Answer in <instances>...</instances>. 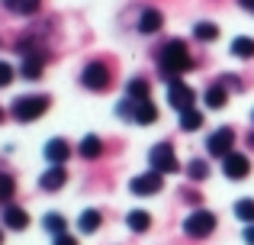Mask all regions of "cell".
<instances>
[{
	"instance_id": "cell-1",
	"label": "cell",
	"mask_w": 254,
	"mask_h": 245,
	"mask_svg": "<svg viewBox=\"0 0 254 245\" xmlns=\"http://www.w3.org/2000/svg\"><path fill=\"white\" fill-rule=\"evenodd\" d=\"M158 65H161V71H164V78H168V81H177V75H184L193 62H190L187 45L180 42V39H171V42L158 52Z\"/></svg>"
},
{
	"instance_id": "cell-2",
	"label": "cell",
	"mask_w": 254,
	"mask_h": 245,
	"mask_svg": "<svg viewBox=\"0 0 254 245\" xmlns=\"http://www.w3.org/2000/svg\"><path fill=\"white\" fill-rule=\"evenodd\" d=\"M49 110V97L45 94H32V97H16L13 103V116L19 123H29V120H39V116Z\"/></svg>"
},
{
	"instance_id": "cell-3",
	"label": "cell",
	"mask_w": 254,
	"mask_h": 245,
	"mask_svg": "<svg viewBox=\"0 0 254 245\" xmlns=\"http://www.w3.org/2000/svg\"><path fill=\"white\" fill-rule=\"evenodd\" d=\"M212 229H216V216H212L209 210H196V213H190L184 220V233L190 236V239H206Z\"/></svg>"
},
{
	"instance_id": "cell-4",
	"label": "cell",
	"mask_w": 254,
	"mask_h": 245,
	"mask_svg": "<svg viewBox=\"0 0 254 245\" xmlns=\"http://www.w3.org/2000/svg\"><path fill=\"white\" fill-rule=\"evenodd\" d=\"M81 84L87 90H106L110 87V68H106L103 62H90L81 71Z\"/></svg>"
},
{
	"instance_id": "cell-5",
	"label": "cell",
	"mask_w": 254,
	"mask_h": 245,
	"mask_svg": "<svg viewBox=\"0 0 254 245\" xmlns=\"http://www.w3.org/2000/svg\"><path fill=\"white\" fill-rule=\"evenodd\" d=\"M232 145H235V129H232V126H219V129L206 139V152H209V155H219V158L229 155Z\"/></svg>"
},
{
	"instance_id": "cell-6",
	"label": "cell",
	"mask_w": 254,
	"mask_h": 245,
	"mask_svg": "<svg viewBox=\"0 0 254 245\" xmlns=\"http://www.w3.org/2000/svg\"><path fill=\"white\" fill-rule=\"evenodd\" d=\"M148 162L155 171H161V174H174V171H180V162L177 155H174L171 145H155V149L148 152Z\"/></svg>"
},
{
	"instance_id": "cell-7",
	"label": "cell",
	"mask_w": 254,
	"mask_h": 245,
	"mask_svg": "<svg viewBox=\"0 0 254 245\" xmlns=\"http://www.w3.org/2000/svg\"><path fill=\"white\" fill-rule=\"evenodd\" d=\"M168 100H171V107L177 110V113H187V110H193V100H196V94H193L190 84H184V81H171V87H168Z\"/></svg>"
},
{
	"instance_id": "cell-8",
	"label": "cell",
	"mask_w": 254,
	"mask_h": 245,
	"mask_svg": "<svg viewBox=\"0 0 254 245\" xmlns=\"http://www.w3.org/2000/svg\"><path fill=\"white\" fill-rule=\"evenodd\" d=\"M222 171L229 181H245V177L251 174V162L242 155V152H229V155L222 158Z\"/></svg>"
},
{
	"instance_id": "cell-9",
	"label": "cell",
	"mask_w": 254,
	"mask_h": 245,
	"mask_svg": "<svg viewBox=\"0 0 254 245\" xmlns=\"http://www.w3.org/2000/svg\"><path fill=\"white\" fill-rule=\"evenodd\" d=\"M161 187H164L161 171H148V174H138V177H132V181H129V190H132V194H138V197L158 194Z\"/></svg>"
},
{
	"instance_id": "cell-10",
	"label": "cell",
	"mask_w": 254,
	"mask_h": 245,
	"mask_svg": "<svg viewBox=\"0 0 254 245\" xmlns=\"http://www.w3.org/2000/svg\"><path fill=\"white\" fill-rule=\"evenodd\" d=\"M132 120L138 126H148L158 120V107L151 100H132Z\"/></svg>"
},
{
	"instance_id": "cell-11",
	"label": "cell",
	"mask_w": 254,
	"mask_h": 245,
	"mask_svg": "<svg viewBox=\"0 0 254 245\" xmlns=\"http://www.w3.org/2000/svg\"><path fill=\"white\" fill-rule=\"evenodd\" d=\"M64 181H68V171H64L62 164H52V168L42 174V181H39V184H42V190H62Z\"/></svg>"
},
{
	"instance_id": "cell-12",
	"label": "cell",
	"mask_w": 254,
	"mask_h": 245,
	"mask_svg": "<svg viewBox=\"0 0 254 245\" xmlns=\"http://www.w3.org/2000/svg\"><path fill=\"white\" fill-rule=\"evenodd\" d=\"M161 23H164V16L155 10V6H148V10L138 16V32H145V36H151V32H158L161 29Z\"/></svg>"
},
{
	"instance_id": "cell-13",
	"label": "cell",
	"mask_w": 254,
	"mask_h": 245,
	"mask_svg": "<svg viewBox=\"0 0 254 245\" xmlns=\"http://www.w3.org/2000/svg\"><path fill=\"white\" fill-rule=\"evenodd\" d=\"M68 155H71V149H68L64 139H52V142H45V158H49L52 164H64Z\"/></svg>"
},
{
	"instance_id": "cell-14",
	"label": "cell",
	"mask_w": 254,
	"mask_h": 245,
	"mask_svg": "<svg viewBox=\"0 0 254 245\" xmlns=\"http://www.w3.org/2000/svg\"><path fill=\"white\" fill-rule=\"evenodd\" d=\"M3 223H6V229H26L29 226V213L10 203V207H3Z\"/></svg>"
},
{
	"instance_id": "cell-15",
	"label": "cell",
	"mask_w": 254,
	"mask_h": 245,
	"mask_svg": "<svg viewBox=\"0 0 254 245\" xmlns=\"http://www.w3.org/2000/svg\"><path fill=\"white\" fill-rule=\"evenodd\" d=\"M3 6L10 13H19V16H29V13H36L39 6H42V0H3Z\"/></svg>"
},
{
	"instance_id": "cell-16",
	"label": "cell",
	"mask_w": 254,
	"mask_h": 245,
	"mask_svg": "<svg viewBox=\"0 0 254 245\" xmlns=\"http://www.w3.org/2000/svg\"><path fill=\"white\" fill-rule=\"evenodd\" d=\"M126 226H129L132 233H145V229L151 226V216L145 213V210H132V213L126 216Z\"/></svg>"
},
{
	"instance_id": "cell-17",
	"label": "cell",
	"mask_w": 254,
	"mask_h": 245,
	"mask_svg": "<svg viewBox=\"0 0 254 245\" xmlns=\"http://www.w3.org/2000/svg\"><path fill=\"white\" fill-rule=\"evenodd\" d=\"M225 100H229V94H225L222 84H212V87L206 90V107H209V110H222Z\"/></svg>"
},
{
	"instance_id": "cell-18",
	"label": "cell",
	"mask_w": 254,
	"mask_h": 245,
	"mask_svg": "<svg viewBox=\"0 0 254 245\" xmlns=\"http://www.w3.org/2000/svg\"><path fill=\"white\" fill-rule=\"evenodd\" d=\"M126 94H129V100H148V81L132 78V81L126 84Z\"/></svg>"
},
{
	"instance_id": "cell-19",
	"label": "cell",
	"mask_w": 254,
	"mask_h": 245,
	"mask_svg": "<svg viewBox=\"0 0 254 245\" xmlns=\"http://www.w3.org/2000/svg\"><path fill=\"white\" fill-rule=\"evenodd\" d=\"M232 55H238V58H254V39L238 36L235 42H232Z\"/></svg>"
},
{
	"instance_id": "cell-20",
	"label": "cell",
	"mask_w": 254,
	"mask_h": 245,
	"mask_svg": "<svg viewBox=\"0 0 254 245\" xmlns=\"http://www.w3.org/2000/svg\"><path fill=\"white\" fill-rule=\"evenodd\" d=\"M100 152H103V142H100L97 136H84L81 139V155L84 158H100Z\"/></svg>"
},
{
	"instance_id": "cell-21",
	"label": "cell",
	"mask_w": 254,
	"mask_h": 245,
	"mask_svg": "<svg viewBox=\"0 0 254 245\" xmlns=\"http://www.w3.org/2000/svg\"><path fill=\"white\" fill-rule=\"evenodd\" d=\"M235 216L242 223H248V226L254 223V200H251V197H242V200L235 203Z\"/></svg>"
},
{
	"instance_id": "cell-22",
	"label": "cell",
	"mask_w": 254,
	"mask_h": 245,
	"mask_svg": "<svg viewBox=\"0 0 254 245\" xmlns=\"http://www.w3.org/2000/svg\"><path fill=\"white\" fill-rule=\"evenodd\" d=\"M77 226H81V233H97L100 229V213L97 210H84L81 220H77Z\"/></svg>"
},
{
	"instance_id": "cell-23",
	"label": "cell",
	"mask_w": 254,
	"mask_h": 245,
	"mask_svg": "<svg viewBox=\"0 0 254 245\" xmlns=\"http://www.w3.org/2000/svg\"><path fill=\"white\" fill-rule=\"evenodd\" d=\"M199 126H203V113H199V110H187V113H180V129L193 132V129H199Z\"/></svg>"
},
{
	"instance_id": "cell-24",
	"label": "cell",
	"mask_w": 254,
	"mask_h": 245,
	"mask_svg": "<svg viewBox=\"0 0 254 245\" xmlns=\"http://www.w3.org/2000/svg\"><path fill=\"white\" fill-rule=\"evenodd\" d=\"M42 226L49 229L52 236H64V216H62V213H45Z\"/></svg>"
},
{
	"instance_id": "cell-25",
	"label": "cell",
	"mask_w": 254,
	"mask_h": 245,
	"mask_svg": "<svg viewBox=\"0 0 254 245\" xmlns=\"http://www.w3.org/2000/svg\"><path fill=\"white\" fill-rule=\"evenodd\" d=\"M42 62H45V58H26V62H23V78H26V81L42 78Z\"/></svg>"
},
{
	"instance_id": "cell-26",
	"label": "cell",
	"mask_w": 254,
	"mask_h": 245,
	"mask_svg": "<svg viewBox=\"0 0 254 245\" xmlns=\"http://www.w3.org/2000/svg\"><path fill=\"white\" fill-rule=\"evenodd\" d=\"M193 36H196L199 42H212V39L219 36V26H216V23H196V29H193Z\"/></svg>"
},
{
	"instance_id": "cell-27",
	"label": "cell",
	"mask_w": 254,
	"mask_h": 245,
	"mask_svg": "<svg viewBox=\"0 0 254 245\" xmlns=\"http://www.w3.org/2000/svg\"><path fill=\"white\" fill-rule=\"evenodd\" d=\"M187 174H190L193 181H206V177H209V164L206 162H190L187 164Z\"/></svg>"
},
{
	"instance_id": "cell-28",
	"label": "cell",
	"mask_w": 254,
	"mask_h": 245,
	"mask_svg": "<svg viewBox=\"0 0 254 245\" xmlns=\"http://www.w3.org/2000/svg\"><path fill=\"white\" fill-rule=\"evenodd\" d=\"M13 190H16V184H13L10 174H0V203H6L13 197Z\"/></svg>"
},
{
	"instance_id": "cell-29",
	"label": "cell",
	"mask_w": 254,
	"mask_h": 245,
	"mask_svg": "<svg viewBox=\"0 0 254 245\" xmlns=\"http://www.w3.org/2000/svg\"><path fill=\"white\" fill-rule=\"evenodd\" d=\"M10 81H13V68L6 62H0V87H6Z\"/></svg>"
},
{
	"instance_id": "cell-30",
	"label": "cell",
	"mask_w": 254,
	"mask_h": 245,
	"mask_svg": "<svg viewBox=\"0 0 254 245\" xmlns=\"http://www.w3.org/2000/svg\"><path fill=\"white\" fill-rule=\"evenodd\" d=\"M55 245H77L71 236H55Z\"/></svg>"
},
{
	"instance_id": "cell-31",
	"label": "cell",
	"mask_w": 254,
	"mask_h": 245,
	"mask_svg": "<svg viewBox=\"0 0 254 245\" xmlns=\"http://www.w3.org/2000/svg\"><path fill=\"white\" fill-rule=\"evenodd\" d=\"M245 242H248V245H254V223H251L248 229H245Z\"/></svg>"
},
{
	"instance_id": "cell-32",
	"label": "cell",
	"mask_w": 254,
	"mask_h": 245,
	"mask_svg": "<svg viewBox=\"0 0 254 245\" xmlns=\"http://www.w3.org/2000/svg\"><path fill=\"white\" fill-rule=\"evenodd\" d=\"M238 3H242V6H245L248 13H254V0H238Z\"/></svg>"
},
{
	"instance_id": "cell-33",
	"label": "cell",
	"mask_w": 254,
	"mask_h": 245,
	"mask_svg": "<svg viewBox=\"0 0 254 245\" xmlns=\"http://www.w3.org/2000/svg\"><path fill=\"white\" fill-rule=\"evenodd\" d=\"M248 142H251V145H254V132H251V139H248Z\"/></svg>"
},
{
	"instance_id": "cell-34",
	"label": "cell",
	"mask_w": 254,
	"mask_h": 245,
	"mask_svg": "<svg viewBox=\"0 0 254 245\" xmlns=\"http://www.w3.org/2000/svg\"><path fill=\"white\" fill-rule=\"evenodd\" d=\"M0 123H3V110H0Z\"/></svg>"
},
{
	"instance_id": "cell-35",
	"label": "cell",
	"mask_w": 254,
	"mask_h": 245,
	"mask_svg": "<svg viewBox=\"0 0 254 245\" xmlns=\"http://www.w3.org/2000/svg\"><path fill=\"white\" fill-rule=\"evenodd\" d=\"M251 120H254V113H251Z\"/></svg>"
},
{
	"instance_id": "cell-36",
	"label": "cell",
	"mask_w": 254,
	"mask_h": 245,
	"mask_svg": "<svg viewBox=\"0 0 254 245\" xmlns=\"http://www.w3.org/2000/svg\"><path fill=\"white\" fill-rule=\"evenodd\" d=\"M0 239H3V236H0Z\"/></svg>"
}]
</instances>
